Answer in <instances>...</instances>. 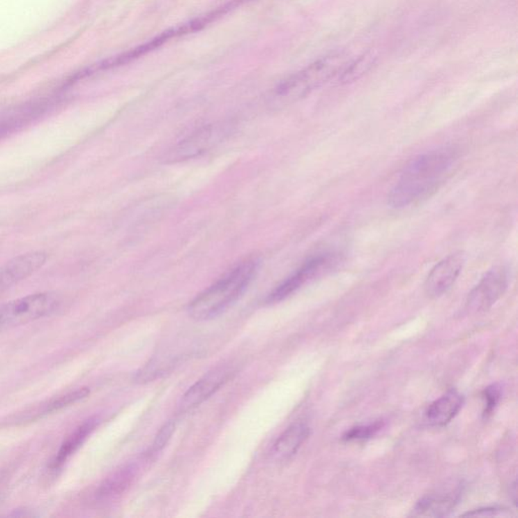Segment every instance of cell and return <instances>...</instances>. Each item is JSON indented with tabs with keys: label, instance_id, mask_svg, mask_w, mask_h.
I'll return each instance as SVG.
<instances>
[{
	"label": "cell",
	"instance_id": "1",
	"mask_svg": "<svg viewBox=\"0 0 518 518\" xmlns=\"http://www.w3.org/2000/svg\"><path fill=\"white\" fill-rule=\"evenodd\" d=\"M459 159L454 147L432 150L412 159L388 196L394 208L409 207L430 196L445 181Z\"/></svg>",
	"mask_w": 518,
	"mask_h": 518
},
{
	"label": "cell",
	"instance_id": "2",
	"mask_svg": "<svg viewBox=\"0 0 518 518\" xmlns=\"http://www.w3.org/2000/svg\"><path fill=\"white\" fill-rule=\"evenodd\" d=\"M259 268L257 259L240 262L192 300L188 308L190 317L197 321H206L227 310L247 290Z\"/></svg>",
	"mask_w": 518,
	"mask_h": 518
},
{
	"label": "cell",
	"instance_id": "3",
	"mask_svg": "<svg viewBox=\"0 0 518 518\" xmlns=\"http://www.w3.org/2000/svg\"><path fill=\"white\" fill-rule=\"evenodd\" d=\"M346 64L347 57L343 53L320 58L280 84L273 96L275 102L279 105L297 102L340 74Z\"/></svg>",
	"mask_w": 518,
	"mask_h": 518
},
{
	"label": "cell",
	"instance_id": "4",
	"mask_svg": "<svg viewBox=\"0 0 518 518\" xmlns=\"http://www.w3.org/2000/svg\"><path fill=\"white\" fill-rule=\"evenodd\" d=\"M60 298L51 291L33 294L0 306V330L41 319L57 310Z\"/></svg>",
	"mask_w": 518,
	"mask_h": 518
},
{
	"label": "cell",
	"instance_id": "5",
	"mask_svg": "<svg viewBox=\"0 0 518 518\" xmlns=\"http://www.w3.org/2000/svg\"><path fill=\"white\" fill-rule=\"evenodd\" d=\"M508 284L509 273L505 266L491 268L471 291L466 309L474 313L489 310L504 295Z\"/></svg>",
	"mask_w": 518,
	"mask_h": 518
},
{
	"label": "cell",
	"instance_id": "6",
	"mask_svg": "<svg viewBox=\"0 0 518 518\" xmlns=\"http://www.w3.org/2000/svg\"><path fill=\"white\" fill-rule=\"evenodd\" d=\"M227 133L225 125H205L177 143L166 155V161L178 162L199 156L221 142Z\"/></svg>",
	"mask_w": 518,
	"mask_h": 518
},
{
	"label": "cell",
	"instance_id": "7",
	"mask_svg": "<svg viewBox=\"0 0 518 518\" xmlns=\"http://www.w3.org/2000/svg\"><path fill=\"white\" fill-rule=\"evenodd\" d=\"M333 261V255L328 254V253L311 257L302 264L299 270L296 271L293 275L271 291L266 302L268 304H275L290 297L307 282L315 279L317 275L323 273V271L327 270Z\"/></svg>",
	"mask_w": 518,
	"mask_h": 518
},
{
	"label": "cell",
	"instance_id": "8",
	"mask_svg": "<svg viewBox=\"0 0 518 518\" xmlns=\"http://www.w3.org/2000/svg\"><path fill=\"white\" fill-rule=\"evenodd\" d=\"M465 255L462 252L448 255L430 271L425 280L426 295L432 299L441 297L452 288L465 266Z\"/></svg>",
	"mask_w": 518,
	"mask_h": 518
},
{
	"label": "cell",
	"instance_id": "9",
	"mask_svg": "<svg viewBox=\"0 0 518 518\" xmlns=\"http://www.w3.org/2000/svg\"><path fill=\"white\" fill-rule=\"evenodd\" d=\"M234 372V367L229 365H219L208 372L183 395L181 410L188 411L205 402L228 382Z\"/></svg>",
	"mask_w": 518,
	"mask_h": 518
},
{
	"label": "cell",
	"instance_id": "10",
	"mask_svg": "<svg viewBox=\"0 0 518 518\" xmlns=\"http://www.w3.org/2000/svg\"><path fill=\"white\" fill-rule=\"evenodd\" d=\"M47 259L48 255L44 251H33L19 255L4 264L0 268V295L39 271Z\"/></svg>",
	"mask_w": 518,
	"mask_h": 518
},
{
	"label": "cell",
	"instance_id": "11",
	"mask_svg": "<svg viewBox=\"0 0 518 518\" xmlns=\"http://www.w3.org/2000/svg\"><path fill=\"white\" fill-rule=\"evenodd\" d=\"M461 497L459 487L441 490L423 497L416 504L412 515L417 517H443L452 512Z\"/></svg>",
	"mask_w": 518,
	"mask_h": 518
},
{
	"label": "cell",
	"instance_id": "12",
	"mask_svg": "<svg viewBox=\"0 0 518 518\" xmlns=\"http://www.w3.org/2000/svg\"><path fill=\"white\" fill-rule=\"evenodd\" d=\"M464 404V397L456 390H450L429 405L425 411V421L430 426L448 425L459 413Z\"/></svg>",
	"mask_w": 518,
	"mask_h": 518
},
{
	"label": "cell",
	"instance_id": "13",
	"mask_svg": "<svg viewBox=\"0 0 518 518\" xmlns=\"http://www.w3.org/2000/svg\"><path fill=\"white\" fill-rule=\"evenodd\" d=\"M310 436V428L303 422L295 423L287 428L277 439L271 450V455L277 462L290 459L297 454L303 443Z\"/></svg>",
	"mask_w": 518,
	"mask_h": 518
},
{
	"label": "cell",
	"instance_id": "14",
	"mask_svg": "<svg viewBox=\"0 0 518 518\" xmlns=\"http://www.w3.org/2000/svg\"><path fill=\"white\" fill-rule=\"evenodd\" d=\"M98 425V420L96 419H91L87 420L86 422L83 423L80 425L75 432L68 436V439L62 443L61 448L58 450L57 455L54 457L52 463H51V468L53 470H57V469L61 468L69 457L73 456L74 452L78 450L83 445L87 437L91 436V432H93L94 428Z\"/></svg>",
	"mask_w": 518,
	"mask_h": 518
},
{
	"label": "cell",
	"instance_id": "15",
	"mask_svg": "<svg viewBox=\"0 0 518 518\" xmlns=\"http://www.w3.org/2000/svg\"><path fill=\"white\" fill-rule=\"evenodd\" d=\"M136 471L135 466L129 465L114 473L113 476L107 478L98 488V492H96V498L100 501H107V500L114 499V498L122 494L125 489L131 485L132 481L135 477Z\"/></svg>",
	"mask_w": 518,
	"mask_h": 518
},
{
	"label": "cell",
	"instance_id": "16",
	"mask_svg": "<svg viewBox=\"0 0 518 518\" xmlns=\"http://www.w3.org/2000/svg\"><path fill=\"white\" fill-rule=\"evenodd\" d=\"M376 57L373 53H365L358 59L347 63L340 74V80L342 83H351L360 79L362 76L371 70L374 66Z\"/></svg>",
	"mask_w": 518,
	"mask_h": 518
},
{
	"label": "cell",
	"instance_id": "17",
	"mask_svg": "<svg viewBox=\"0 0 518 518\" xmlns=\"http://www.w3.org/2000/svg\"><path fill=\"white\" fill-rule=\"evenodd\" d=\"M89 395V389H87V388H79V389L74 390V391L67 392L66 394L51 399L46 404L43 405L36 414L38 416H42V415L52 413V412L61 410L67 406L73 405L74 403L86 398Z\"/></svg>",
	"mask_w": 518,
	"mask_h": 518
},
{
	"label": "cell",
	"instance_id": "18",
	"mask_svg": "<svg viewBox=\"0 0 518 518\" xmlns=\"http://www.w3.org/2000/svg\"><path fill=\"white\" fill-rule=\"evenodd\" d=\"M382 427V421H376V422L369 425L356 426V427L351 428L349 432H345L344 436H343V441H365V439H371V437L376 436V432H380Z\"/></svg>",
	"mask_w": 518,
	"mask_h": 518
},
{
	"label": "cell",
	"instance_id": "19",
	"mask_svg": "<svg viewBox=\"0 0 518 518\" xmlns=\"http://www.w3.org/2000/svg\"><path fill=\"white\" fill-rule=\"evenodd\" d=\"M501 398V388L498 385H491L486 388L483 392V399L485 400V408H484V417H488L492 414L495 408Z\"/></svg>",
	"mask_w": 518,
	"mask_h": 518
},
{
	"label": "cell",
	"instance_id": "20",
	"mask_svg": "<svg viewBox=\"0 0 518 518\" xmlns=\"http://www.w3.org/2000/svg\"><path fill=\"white\" fill-rule=\"evenodd\" d=\"M174 429H176V425H174V422H172V421L165 423V425L161 427L160 432L157 434L155 441H154L153 445H152L151 455L157 454V452L163 450V448L167 445L168 441L172 439Z\"/></svg>",
	"mask_w": 518,
	"mask_h": 518
},
{
	"label": "cell",
	"instance_id": "21",
	"mask_svg": "<svg viewBox=\"0 0 518 518\" xmlns=\"http://www.w3.org/2000/svg\"><path fill=\"white\" fill-rule=\"evenodd\" d=\"M503 509L496 508H487L483 509H477L472 512H466L463 517H498V515H504Z\"/></svg>",
	"mask_w": 518,
	"mask_h": 518
}]
</instances>
